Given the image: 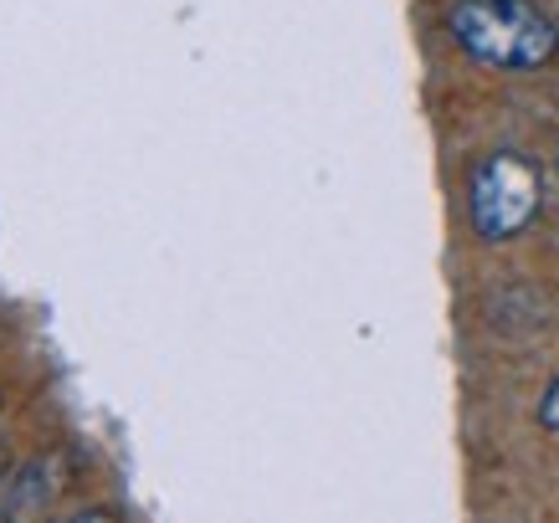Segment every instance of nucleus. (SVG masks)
<instances>
[{
  "label": "nucleus",
  "instance_id": "obj_2",
  "mask_svg": "<svg viewBox=\"0 0 559 523\" xmlns=\"http://www.w3.org/2000/svg\"><path fill=\"white\" fill-rule=\"evenodd\" d=\"M544 186H539V165L524 159L513 150L488 154L473 169V186H467V211H473V231L483 241H513L528 231V221L539 216Z\"/></svg>",
  "mask_w": 559,
  "mask_h": 523
},
{
  "label": "nucleus",
  "instance_id": "obj_4",
  "mask_svg": "<svg viewBox=\"0 0 559 523\" xmlns=\"http://www.w3.org/2000/svg\"><path fill=\"white\" fill-rule=\"evenodd\" d=\"M539 426H549V431L559 437V380L544 390V401H539Z\"/></svg>",
  "mask_w": 559,
  "mask_h": 523
},
{
  "label": "nucleus",
  "instance_id": "obj_3",
  "mask_svg": "<svg viewBox=\"0 0 559 523\" xmlns=\"http://www.w3.org/2000/svg\"><path fill=\"white\" fill-rule=\"evenodd\" d=\"M68 488V473L57 467V456H36V462H26L16 473V483H11V513H26V508H47L57 492Z\"/></svg>",
  "mask_w": 559,
  "mask_h": 523
},
{
  "label": "nucleus",
  "instance_id": "obj_5",
  "mask_svg": "<svg viewBox=\"0 0 559 523\" xmlns=\"http://www.w3.org/2000/svg\"><path fill=\"white\" fill-rule=\"evenodd\" d=\"M68 523H119V519H114L108 508H83V513H72Z\"/></svg>",
  "mask_w": 559,
  "mask_h": 523
},
{
  "label": "nucleus",
  "instance_id": "obj_1",
  "mask_svg": "<svg viewBox=\"0 0 559 523\" xmlns=\"http://www.w3.org/2000/svg\"><path fill=\"white\" fill-rule=\"evenodd\" d=\"M447 26L473 62L498 72H534L559 57V26L534 0H457Z\"/></svg>",
  "mask_w": 559,
  "mask_h": 523
}]
</instances>
